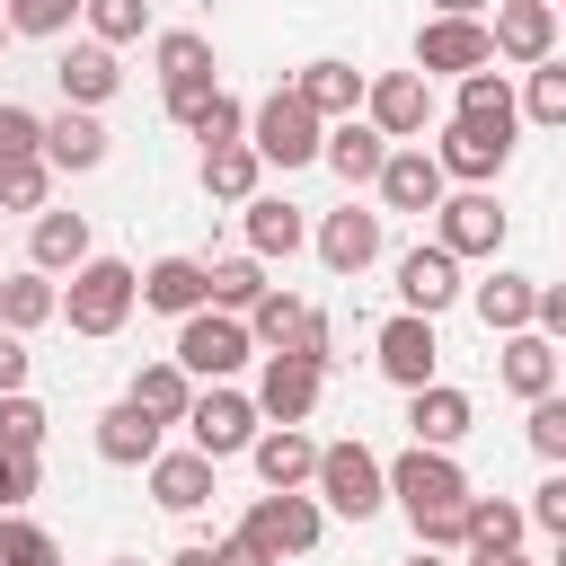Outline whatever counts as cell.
Listing matches in <instances>:
<instances>
[{
  "mask_svg": "<svg viewBox=\"0 0 566 566\" xmlns=\"http://www.w3.org/2000/svg\"><path fill=\"white\" fill-rule=\"evenodd\" d=\"M442 168H433V150L424 142H389V159H380V177H371V195H380V212H433L442 203Z\"/></svg>",
  "mask_w": 566,
  "mask_h": 566,
  "instance_id": "obj_18",
  "label": "cell"
},
{
  "mask_svg": "<svg viewBox=\"0 0 566 566\" xmlns=\"http://www.w3.org/2000/svg\"><path fill=\"white\" fill-rule=\"evenodd\" d=\"M495 0H424V18H486Z\"/></svg>",
  "mask_w": 566,
  "mask_h": 566,
  "instance_id": "obj_54",
  "label": "cell"
},
{
  "mask_svg": "<svg viewBox=\"0 0 566 566\" xmlns=\"http://www.w3.org/2000/svg\"><path fill=\"white\" fill-rule=\"evenodd\" d=\"M203 292H212V310H248L265 292V265L256 256H203Z\"/></svg>",
  "mask_w": 566,
  "mask_h": 566,
  "instance_id": "obj_41",
  "label": "cell"
},
{
  "mask_svg": "<svg viewBox=\"0 0 566 566\" xmlns=\"http://www.w3.org/2000/svg\"><path fill=\"white\" fill-rule=\"evenodd\" d=\"M106 566H142V557H106Z\"/></svg>",
  "mask_w": 566,
  "mask_h": 566,
  "instance_id": "obj_58",
  "label": "cell"
},
{
  "mask_svg": "<svg viewBox=\"0 0 566 566\" xmlns=\"http://www.w3.org/2000/svg\"><path fill=\"white\" fill-rule=\"evenodd\" d=\"M150 71H159V88L221 80V62H212V35H203V27H159V35H150Z\"/></svg>",
  "mask_w": 566,
  "mask_h": 566,
  "instance_id": "obj_31",
  "label": "cell"
},
{
  "mask_svg": "<svg viewBox=\"0 0 566 566\" xmlns=\"http://www.w3.org/2000/svg\"><path fill=\"white\" fill-rule=\"evenodd\" d=\"M53 203V168L44 159H9L0 168V212H44Z\"/></svg>",
  "mask_w": 566,
  "mask_h": 566,
  "instance_id": "obj_45",
  "label": "cell"
},
{
  "mask_svg": "<svg viewBox=\"0 0 566 566\" xmlns=\"http://www.w3.org/2000/svg\"><path fill=\"white\" fill-rule=\"evenodd\" d=\"M398 310H416V318H442L469 283H460V256L451 248H433V239H416V248H398Z\"/></svg>",
  "mask_w": 566,
  "mask_h": 566,
  "instance_id": "obj_15",
  "label": "cell"
},
{
  "mask_svg": "<svg viewBox=\"0 0 566 566\" xmlns=\"http://www.w3.org/2000/svg\"><path fill=\"white\" fill-rule=\"evenodd\" d=\"M248 460H256V486H310L318 442H310V424H256Z\"/></svg>",
  "mask_w": 566,
  "mask_h": 566,
  "instance_id": "obj_29",
  "label": "cell"
},
{
  "mask_svg": "<svg viewBox=\"0 0 566 566\" xmlns=\"http://www.w3.org/2000/svg\"><path fill=\"white\" fill-rule=\"evenodd\" d=\"M53 301H62V283H53V274H35V265H18V274H0V327H18V336H35V327L53 318Z\"/></svg>",
  "mask_w": 566,
  "mask_h": 566,
  "instance_id": "obj_37",
  "label": "cell"
},
{
  "mask_svg": "<svg viewBox=\"0 0 566 566\" xmlns=\"http://www.w3.org/2000/svg\"><path fill=\"white\" fill-rule=\"evenodd\" d=\"M522 407H531V416H522V442H531L548 469H566V398L548 389V398H522Z\"/></svg>",
  "mask_w": 566,
  "mask_h": 566,
  "instance_id": "obj_44",
  "label": "cell"
},
{
  "mask_svg": "<svg viewBox=\"0 0 566 566\" xmlns=\"http://www.w3.org/2000/svg\"><path fill=\"white\" fill-rule=\"evenodd\" d=\"M186 133H195L203 150H212V142H248V106H239L230 88H212V97H203V115H195Z\"/></svg>",
  "mask_w": 566,
  "mask_h": 566,
  "instance_id": "obj_46",
  "label": "cell"
},
{
  "mask_svg": "<svg viewBox=\"0 0 566 566\" xmlns=\"http://www.w3.org/2000/svg\"><path fill=\"white\" fill-rule=\"evenodd\" d=\"M460 531H469L460 548H522V539H531L522 504H513V495H478V486H469V504H460Z\"/></svg>",
  "mask_w": 566,
  "mask_h": 566,
  "instance_id": "obj_35",
  "label": "cell"
},
{
  "mask_svg": "<svg viewBox=\"0 0 566 566\" xmlns=\"http://www.w3.org/2000/svg\"><path fill=\"white\" fill-rule=\"evenodd\" d=\"M522 522H531V531H548V539H566V469H548V478L531 486V504H522Z\"/></svg>",
  "mask_w": 566,
  "mask_h": 566,
  "instance_id": "obj_48",
  "label": "cell"
},
{
  "mask_svg": "<svg viewBox=\"0 0 566 566\" xmlns=\"http://www.w3.org/2000/svg\"><path fill=\"white\" fill-rule=\"evenodd\" d=\"M124 398H133L142 416L177 424V416H186V398H195V380H186V363H177V354H159V363H142V371L124 380Z\"/></svg>",
  "mask_w": 566,
  "mask_h": 566,
  "instance_id": "obj_34",
  "label": "cell"
},
{
  "mask_svg": "<svg viewBox=\"0 0 566 566\" xmlns=\"http://www.w3.org/2000/svg\"><path fill=\"white\" fill-rule=\"evenodd\" d=\"M504 230H513V212L495 203V186H442L433 248H451L460 265H486V256H504Z\"/></svg>",
  "mask_w": 566,
  "mask_h": 566,
  "instance_id": "obj_3",
  "label": "cell"
},
{
  "mask_svg": "<svg viewBox=\"0 0 566 566\" xmlns=\"http://www.w3.org/2000/svg\"><path fill=\"white\" fill-rule=\"evenodd\" d=\"M310 248H318V265H327V274H363V265H380V248H389V212L336 203V212L310 230Z\"/></svg>",
  "mask_w": 566,
  "mask_h": 566,
  "instance_id": "obj_14",
  "label": "cell"
},
{
  "mask_svg": "<svg viewBox=\"0 0 566 566\" xmlns=\"http://www.w3.org/2000/svg\"><path fill=\"white\" fill-rule=\"evenodd\" d=\"M531 292H539V274L495 265V274H486V283H469L460 301L478 310V327H486V336H513V327H531Z\"/></svg>",
  "mask_w": 566,
  "mask_h": 566,
  "instance_id": "obj_28",
  "label": "cell"
},
{
  "mask_svg": "<svg viewBox=\"0 0 566 566\" xmlns=\"http://www.w3.org/2000/svg\"><path fill=\"white\" fill-rule=\"evenodd\" d=\"M380 478H389V504L416 522V513H442V504H460L469 495V469L451 460V451H433V442H407L398 460H380Z\"/></svg>",
  "mask_w": 566,
  "mask_h": 566,
  "instance_id": "obj_8",
  "label": "cell"
},
{
  "mask_svg": "<svg viewBox=\"0 0 566 566\" xmlns=\"http://www.w3.org/2000/svg\"><path fill=\"white\" fill-rule=\"evenodd\" d=\"M451 115H469V124H504V133H522V115H513V71H495V62H478V71H460V88H451Z\"/></svg>",
  "mask_w": 566,
  "mask_h": 566,
  "instance_id": "obj_33",
  "label": "cell"
},
{
  "mask_svg": "<svg viewBox=\"0 0 566 566\" xmlns=\"http://www.w3.org/2000/svg\"><path fill=\"white\" fill-rule=\"evenodd\" d=\"M310 495H318V513H336V522H371V513H389L380 451H371V442H318Z\"/></svg>",
  "mask_w": 566,
  "mask_h": 566,
  "instance_id": "obj_2",
  "label": "cell"
},
{
  "mask_svg": "<svg viewBox=\"0 0 566 566\" xmlns=\"http://www.w3.org/2000/svg\"><path fill=\"white\" fill-rule=\"evenodd\" d=\"M0 18H9V35L53 44V35H71V27H80V0H0Z\"/></svg>",
  "mask_w": 566,
  "mask_h": 566,
  "instance_id": "obj_42",
  "label": "cell"
},
{
  "mask_svg": "<svg viewBox=\"0 0 566 566\" xmlns=\"http://www.w3.org/2000/svg\"><path fill=\"white\" fill-rule=\"evenodd\" d=\"M318 389H327V371L318 363H301V354H256V424H310L318 416Z\"/></svg>",
  "mask_w": 566,
  "mask_h": 566,
  "instance_id": "obj_12",
  "label": "cell"
},
{
  "mask_svg": "<svg viewBox=\"0 0 566 566\" xmlns=\"http://www.w3.org/2000/svg\"><path fill=\"white\" fill-rule=\"evenodd\" d=\"M407 566H460V557H442V548H416V557H407Z\"/></svg>",
  "mask_w": 566,
  "mask_h": 566,
  "instance_id": "obj_56",
  "label": "cell"
},
{
  "mask_svg": "<svg viewBox=\"0 0 566 566\" xmlns=\"http://www.w3.org/2000/svg\"><path fill=\"white\" fill-rule=\"evenodd\" d=\"M80 27H88L97 44H115V53H124V44H142V35H150V0H80Z\"/></svg>",
  "mask_w": 566,
  "mask_h": 566,
  "instance_id": "obj_40",
  "label": "cell"
},
{
  "mask_svg": "<svg viewBox=\"0 0 566 566\" xmlns=\"http://www.w3.org/2000/svg\"><path fill=\"white\" fill-rule=\"evenodd\" d=\"M142 478H150V504H159V513H203V504L221 495V460H203L195 442H186V451L159 442V451L142 460Z\"/></svg>",
  "mask_w": 566,
  "mask_h": 566,
  "instance_id": "obj_16",
  "label": "cell"
},
{
  "mask_svg": "<svg viewBox=\"0 0 566 566\" xmlns=\"http://www.w3.org/2000/svg\"><path fill=\"white\" fill-rule=\"evenodd\" d=\"M363 124L380 142H424L433 124V80L424 71H363Z\"/></svg>",
  "mask_w": 566,
  "mask_h": 566,
  "instance_id": "obj_9",
  "label": "cell"
},
{
  "mask_svg": "<svg viewBox=\"0 0 566 566\" xmlns=\"http://www.w3.org/2000/svg\"><path fill=\"white\" fill-rule=\"evenodd\" d=\"M371 363H380L389 389H424V380H442V336H433V318L389 310V318L371 327Z\"/></svg>",
  "mask_w": 566,
  "mask_h": 566,
  "instance_id": "obj_11",
  "label": "cell"
},
{
  "mask_svg": "<svg viewBox=\"0 0 566 566\" xmlns=\"http://www.w3.org/2000/svg\"><path fill=\"white\" fill-rule=\"evenodd\" d=\"M486 44H495V62H513V71L548 62V53H557V0H495V9H486Z\"/></svg>",
  "mask_w": 566,
  "mask_h": 566,
  "instance_id": "obj_13",
  "label": "cell"
},
{
  "mask_svg": "<svg viewBox=\"0 0 566 566\" xmlns=\"http://www.w3.org/2000/svg\"><path fill=\"white\" fill-rule=\"evenodd\" d=\"M239 531L283 566V557H310V548L327 539V513H318V495H310V486H265V495L248 504V522H239Z\"/></svg>",
  "mask_w": 566,
  "mask_h": 566,
  "instance_id": "obj_6",
  "label": "cell"
},
{
  "mask_svg": "<svg viewBox=\"0 0 566 566\" xmlns=\"http://www.w3.org/2000/svg\"><path fill=\"white\" fill-rule=\"evenodd\" d=\"M35 142H44V115L18 106V97H0V168H9V159H44Z\"/></svg>",
  "mask_w": 566,
  "mask_h": 566,
  "instance_id": "obj_47",
  "label": "cell"
},
{
  "mask_svg": "<svg viewBox=\"0 0 566 566\" xmlns=\"http://www.w3.org/2000/svg\"><path fill=\"white\" fill-rule=\"evenodd\" d=\"M239 230H248V256H256V265H274V256H301V248H310V221H301V203H283V195H265V186L239 203Z\"/></svg>",
  "mask_w": 566,
  "mask_h": 566,
  "instance_id": "obj_24",
  "label": "cell"
},
{
  "mask_svg": "<svg viewBox=\"0 0 566 566\" xmlns=\"http://www.w3.org/2000/svg\"><path fill=\"white\" fill-rule=\"evenodd\" d=\"M478 62H495L486 18H424V27H416V71H424V80H460V71H478Z\"/></svg>",
  "mask_w": 566,
  "mask_h": 566,
  "instance_id": "obj_17",
  "label": "cell"
},
{
  "mask_svg": "<svg viewBox=\"0 0 566 566\" xmlns=\"http://www.w3.org/2000/svg\"><path fill=\"white\" fill-rule=\"evenodd\" d=\"M0 566H62V539L27 513H0Z\"/></svg>",
  "mask_w": 566,
  "mask_h": 566,
  "instance_id": "obj_43",
  "label": "cell"
},
{
  "mask_svg": "<svg viewBox=\"0 0 566 566\" xmlns=\"http://www.w3.org/2000/svg\"><path fill=\"white\" fill-rule=\"evenodd\" d=\"M469 424H478V398H469V389H451V380H424V389H407V442L460 451V442H469Z\"/></svg>",
  "mask_w": 566,
  "mask_h": 566,
  "instance_id": "obj_21",
  "label": "cell"
},
{
  "mask_svg": "<svg viewBox=\"0 0 566 566\" xmlns=\"http://www.w3.org/2000/svg\"><path fill=\"white\" fill-rule=\"evenodd\" d=\"M9 44H18V35H9V18H0V53H9Z\"/></svg>",
  "mask_w": 566,
  "mask_h": 566,
  "instance_id": "obj_57",
  "label": "cell"
},
{
  "mask_svg": "<svg viewBox=\"0 0 566 566\" xmlns=\"http://www.w3.org/2000/svg\"><path fill=\"white\" fill-rule=\"evenodd\" d=\"M424 150H433V168H442L451 186H495V177L513 168V133H504V124H469V115H451Z\"/></svg>",
  "mask_w": 566,
  "mask_h": 566,
  "instance_id": "obj_10",
  "label": "cell"
},
{
  "mask_svg": "<svg viewBox=\"0 0 566 566\" xmlns=\"http://www.w3.org/2000/svg\"><path fill=\"white\" fill-rule=\"evenodd\" d=\"M27 371H35L27 336H18V327H0V389H27Z\"/></svg>",
  "mask_w": 566,
  "mask_h": 566,
  "instance_id": "obj_51",
  "label": "cell"
},
{
  "mask_svg": "<svg viewBox=\"0 0 566 566\" xmlns=\"http://www.w3.org/2000/svg\"><path fill=\"white\" fill-rule=\"evenodd\" d=\"M318 115L292 97V88H274V97H256L248 106V150L265 159V168H318Z\"/></svg>",
  "mask_w": 566,
  "mask_h": 566,
  "instance_id": "obj_7",
  "label": "cell"
},
{
  "mask_svg": "<svg viewBox=\"0 0 566 566\" xmlns=\"http://www.w3.org/2000/svg\"><path fill=\"white\" fill-rule=\"evenodd\" d=\"M212 566H274V557H265L248 531H221V539H212Z\"/></svg>",
  "mask_w": 566,
  "mask_h": 566,
  "instance_id": "obj_52",
  "label": "cell"
},
{
  "mask_svg": "<svg viewBox=\"0 0 566 566\" xmlns=\"http://www.w3.org/2000/svg\"><path fill=\"white\" fill-rule=\"evenodd\" d=\"M142 301H133V265L124 256H80L71 265V283H62V301H53V318H71V336H115L124 318H133Z\"/></svg>",
  "mask_w": 566,
  "mask_h": 566,
  "instance_id": "obj_1",
  "label": "cell"
},
{
  "mask_svg": "<svg viewBox=\"0 0 566 566\" xmlns=\"http://www.w3.org/2000/svg\"><path fill=\"white\" fill-rule=\"evenodd\" d=\"M44 168L53 177H88V168H106V150H115V133L88 115V106H62V115H44Z\"/></svg>",
  "mask_w": 566,
  "mask_h": 566,
  "instance_id": "obj_19",
  "label": "cell"
},
{
  "mask_svg": "<svg viewBox=\"0 0 566 566\" xmlns=\"http://www.w3.org/2000/svg\"><path fill=\"white\" fill-rule=\"evenodd\" d=\"M80 256H97L88 212H53V203H44V212L27 221V265H35V274H71Z\"/></svg>",
  "mask_w": 566,
  "mask_h": 566,
  "instance_id": "obj_27",
  "label": "cell"
},
{
  "mask_svg": "<svg viewBox=\"0 0 566 566\" xmlns=\"http://www.w3.org/2000/svg\"><path fill=\"white\" fill-rule=\"evenodd\" d=\"M44 486V460H27V451H0V513H27V495Z\"/></svg>",
  "mask_w": 566,
  "mask_h": 566,
  "instance_id": "obj_49",
  "label": "cell"
},
{
  "mask_svg": "<svg viewBox=\"0 0 566 566\" xmlns=\"http://www.w3.org/2000/svg\"><path fill=\"white\" fill-rule=\"evenodd\" d=\"M212 88H221V80H186V88H159V106H168V124L186 133V124L203 115V97H212Z\"/></svg>",
  "mask_w": 566,
  "mask_h": 566,
  "instance_id": "obj_50",
  "label": "cell"
},
{
  "mask_svg": "<svg viewBox=\"0 0 566 566\" xmlns=\"http://www.w3.org/2000/svg\"><path fill=\"white\" fill-rule=\"evenodd\" d=\"M88 442H97V460H106V469H142V460L168 442V424H159V416H142L133 398H115V407H97V433H88Z\"/></svg>",
  "mask_w": 566,
  "mask_h": 566,
  "instance_id": "obj_26",
  "label": "cell"
},
{
  "mask_svg": "<svg viewBox=\"0 0 566 566\" xmlns=\"http://www.w3.org/2000/svg\"><path fill=\"white\" fill-rule=\"evenodd\" d=\"M380 159H389V142H380L363 115H336V124L318 133V168H336L345 186H371V177H380Z\"/></svg>",
  "mask_w": 566,
  "mask_h": 566,
  "instance_id": "obj_30",
  "label": "cell"
},
{
  "mask_svg": "<svg viewBox=\"0 0 566 566\" xmlns=\"http://www.w3.org/2000/svg\"><path fill=\"white\" fill-rule=\"evenodd\" d=\"M44 433H53L44 398H27V389H0V451H27V460H44Z\"/></svg>",
  "mask_w": 566,
  "mask_h": 566,
  "instance_id": "obj_39",
  "label": "cell"
},
{
  "mask_svg": "<svg viewBox=\"0 0 566 566\" xmlns=\"http://www.w3.org/2000/svg\"><path fill=\"white\" fill-rule=\"evenodd\" d=\"M318 124H336V115H363V71L345 62V53H318V62H301L292 80H283Z\"/></svg>",
  "mask_w": 566,
  "mask_h": 566,
  "instance_id": "obj_23",
  "label": "cell"
},
{
  "mask_svg": "<svg viewBox=\"0 0 566 566\" xmlns=\"http://www.w3.org/2000/svg\"><path fill=\"white\" fill-rule=\"evenodd\" d=\"M239 318H248L256 354H292V345H301V327H310V301H301V292H283V283H265Z\"/></svg>",
  "mask_w": 566,
  "mask_h": 566,
  "instance_id": "obj_32",
  "label": "cell"
},
{
  "mask_svg": "<svg viewBox=\"0 0 566 566\" xmlns=\"http://www.w3.org/2000/svg\"><path fill=\"white\" fill-rule=\"evenodd\" d=\"M133 301L159 310V318L203 310V301H212V292H203V256H150V265H133Z\"/></svg>",
  "mask_w": 566,
  "mask_h": 566,
  "instance_id": "obj_25",
  "label": "cell"
},
{
  "mask_svg": "<svg viewBox=\"0 0 566 566\" xmlns=\"http://www.w3.org/2000/svg\"><path fill=\"white\" fill-rule=\"evenodd\" d=\"M256 186H265V159H256L248 142H212V150H203V195H212V203H248Z\"/></svg>",
  "mask_w": 566,
  "mask_h": 566,
  "instance_id": "obj_36",
  "label": "cell"
},
{
  "mask_svg": "<svg viewBox=\"0 0 566 566\" xmlns=\"http://www.w3.org/2000/svg\"><path fill=\"white\" fill-rule=\"evenodd\" d=\"M186 442L203 451V460H239L248 442H256V398L239 389V380H195V398H186Z\"/></svg>",
  "mask_w": 566,
  "mask_h": 566,
  "instance_id": "obj_5",
  "label": "cell"
},
{
  "mask_svg": "<svg viewBox=\"0 0 566 566\" xmlns=\"http://www.w3.org/2000/svg\"><path fill=\"white\" fill-rule=\"evenodd\" d=\"M513 115H522V124H539V133H557V124H566V62H557V53L522 71V88H513Z\"/></svg>",
  "mask_w": 566,
  "mask_h": 566,
  "instance_id": "obj_38",
  "label": "cell"
},
{
  "mask_svg": "<svg viewBox=\"0 0 566 566\" xmlns=\"http://www.w3.org/2000/svg\"><path fill=\"white\" fill-rule=\"evenodd\" d=\"M460 566H531L522 548H460Z\"/></svg>",
  "mask_w": 566,
  "mask_h": 566,
  "instance_id": "obj_53",
  "label": "cell"
},
{
  "mask_svg": "<svg viewBox=\"0 0 566 566\" xmlns=\"http://www.w3.org/2000/svg\"><path fill=\"white\" fill-rule=\"evenodd\" d=\"M495 380L513 398H548L566 380V345H548L539 327H513V336H495Z\"/></svg>",
  "mask_w": 566,
  "mask_h": 566,
  "instance_id": "obj_20",
  "label": "cell"
},
{
  "mask_svg": "<svg viewBox=\"0 0 566 566\" xmlns=\"http://www.w3.org/2000/svg\"><path fill=\"white\" fill-rule=\"evenodd\" d=\"M168 566H212V539H186V548H177Z\"/></svg>",
  "mask_w": 566,
  "mask_h": 566,
  "instance_id": "obj_55",
  "label": "cell"
},
{
  "mask_svg": "<svg viewBox=\"0 0 566 566\" xmlns=\"http://www.w3.org/2000/svg\"><path fill=\"white\" fill-rule=\"evenodd\" d=\"M177 363H186V380H239L248 363H256V336H248V318L239 310H186L177 318Z\"/></svg>",
  "mask_w": 566,
  "mask_h": 566,
  "instance_id": "obj_4",
  "label": "cell"
},
{
  "mask_svg": "<svg viewBox=\"0 0 566 566\" xmlns=\"http://www.w3.org/2000/svg\"><path fill=\"white\" fill-rule=\"evenodd\" d=\"M53 88H62V106H106L115 88H124V62H115V44H97V35H80L62 62H53Z\"/></svg>",
  "mask_w": 566,
  "mask_h": 566,
  "instance_id": "obj_22",
  "label": "cell"
}]
</instances>
